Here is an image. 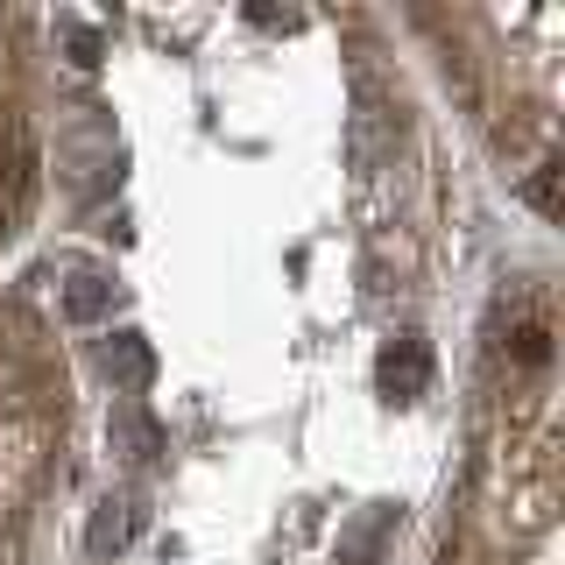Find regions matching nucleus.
Segmentation results:
<instances>
[{"label": "nucleus", "instance_id": "obj_3", "mask_svg": "<svg viewBox=\"0 0 565 565\" xmlns=\"http://www.w3.org/2000/svg\"><path fill=\"white\" fill-rule=\"evenodd\" d=\"M85 459V396L57 318L0 282V565H57Z\"/></svg>", "mask_w": 565, "mask_h": 565}, {"label": "nucleus", "instance_id": "obj_2", "mask_svg": "<svg viewBox=\"0 0 565 565\" xmlns=\"http://www.w3.org/2000/svg\"><path fill=\"white\" fill-rule=\"evenodd\" d=\"M481 163L552 226L558 184V8H424L396 14Z\"/></svg>", "mask_w": 565, "mask_h": 565}, {"label": "nucleus", "instance_id": "obj_4", "mask_svg": "<svg viewBox=\"0 0 565 565\" xmlns=\"http://www.w3.org/2000/svg\"><path fill=\"white\" fill-rule=\"evenodd\" d=\"M50 191V50L35 14L0 8V255L29 241Z\"/></svg>", "mask_w": 565, "mask_h": 565}, {"label": "nucleus", "instance_id": "obj_1", "mask_svg": "<svg viewBox=\"0 0 565 565\" xmlns=\"http://www.w3.org/2000/svg\"><path fill=\"white\" fill-rule=\"evenodd\" d=\"M424 565H558V262L509 255L459 367L452 467Z\"/></svg>", "mask_w": 565, "mask_h": 565}]
</instances>
